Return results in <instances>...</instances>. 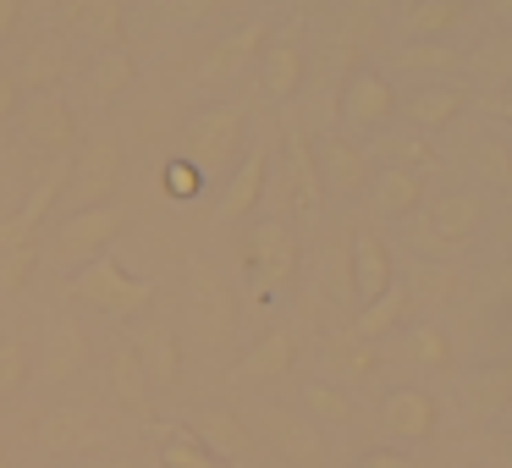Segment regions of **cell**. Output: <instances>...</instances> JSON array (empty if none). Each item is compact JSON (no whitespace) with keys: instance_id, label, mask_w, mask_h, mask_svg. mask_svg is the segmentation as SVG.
I'll return each mask as SVG.
<instances>
[{"instance_id":"ffe728a7","label":"cell","mask_w":512,"mask_h":468,"mask_svg":"<svg viewBox=\"0 0 512 468\" xmlns=\"http://www.w3.org/2000/svg\"><path fill=\"white\" fill-rule=\"evenodd\" d=\"M61 182H67V166H56L50 177H39L34 193L23 199V210H17L12 221H0V254H6V248H28V243H34V232L45 226V210L61 199Z\"/></svg>"},{"instance_id":"277c9868","label":"cell","mask_w":512,"mask_h":468,"mask_svg":"<svg viewBox=\"0 0 512 468\" xmlns=\"http://www.w3.org/2000/svg\"><path fill=\"white\" fill-rule=\"evenodd\" d=\"M243 254H248V270H254V292H259V303H265L270 292L292 287V276H298V265H303L298 232H292V226L281 221V215H265V221L248 226Z\"/></svg>"},{"instance_id":"f6af8a7d","label":"cell","mask_w":512,"mask_h":468,"mask_svg":"<svg viewBox=\"0 0 512 468\" xmlns=\"http://www.w3.org/2000/svg\"><path fill=\"white\" fill-rule=\"evenodd\" d=\"M17 111H23V83H17L12 67H0V127L17 122Z\"/></svg>"},{"instance_id":"7bdbcfd3","label":"cell","mask_w":512,"mask_h":468,"mask_svg":"<svg viewBox=\"0 0 512 468\" xmlns=\"http://www.w3.org/2000/svg\"><path fill=\"white\" fill-rule=\"evenodd\" d=\"M380 155H391V166H408V171L435 166V149L424 144V138H386V144H380Z\"/></svg>"},{"instance_id":"7c38bea8","label":"cell","mask_w":512,"mask_h":468,"mask_svg":"<svg viewBox=\"0 0 512 468\" xmlns=\"http://www.w3.org/2000/svg\"><path fill=\"white\" fill-rule=\"evenodd\" d=\"M259 430H265V441L276 446L287 463H298V468H320L325 463V430H320V424H309L303 413L259 408Z\"/></svg>"},{"instance_id":"5bb4252c","label":"cell","mask_w":512,"mask_h":468,"mask_svg":"<svg viewBox=\"0 0 512 468\" xmlns=\"http://www.w3.org/2000/svg\"><path fill=\"white\" fill-rule=\"evenodd\" d=\"M479 226H485L479 193H441L435 204H424V237L441 248H463L468 237H479Z\"/></svg>"},{"instance_id":"60d3db41","label":"cell","mask_w":512,"mask_h":468,"mask_svg":"<svg viewBox=\"0 0 512 468\" xmlns=\"http://www.w3.org/2000/svg\"><path fill=\"white\" fill-rule=\"evenodd\" d=\"M325 353H331V364L342 369L347 380H364V375H375V364H380V358H375V347H369V342H353V336H342V342H331Z\"/></svg>"},{"instance_id":"7a4b0ae2","label":"cell","mask_w":512,"mask_h":468,"mask_svg":"<svg viewBox=\"0 0 512 468\" xmlns=\"http://www.w3.org/2000/svg\"><path fill=\"white\" fill-rule=\"evenodd\" d=\"M67 298L89 303V309L111 314V320H144V314L155 309V281L127 276L122 259L105 254V259H94V265L72 270V276H67Z\"/></svg>"},{"instance_id":"681fc988","label":"cell","mask_w":512,"mask_h":468,"mask_svg":"<svg viewBox=\"0 0 512 468\" xmlns=\"http://www.w3.org/2000/svg\"><path fill=\"white\" fill-rule=\"evenodd\" d=\"M496 111H501V116H507V122H512V94H507V100H496Z\"/></svg>"},{"instance_id":"ba28073f","label":"cell","mask_w":512,"mask_h":468,"mask_svg":"<svg viewBox=\"0 0 512 468\" xmlns=\"http://www.w3.org/2000/svg\"><path fill=\"white\" fill-rule=\"evenodd\" d=\"M397 111H402L397 89H391V78H380L375 67H358L342 78V122L347 127H358V133H386Z\"/></svg>"},{"instance_id":"8992f818","label":"cell","mask_w":512,"mask_h":468,"mask_svg":"<svg viewBox=\"0 0 512 468\" xmlns=\"http://www.w3.org/2000/svg\"><path fill=\"white\" fill-rule=\"evenodd\" d=\"M116 188H122V149L111 138H89L78 149V160H72L61 193H67L72 210H94V204H111Z\"/></svg>"},{"instance_id":"f35d334b","label":"cell","mask_w":512,"mask_h":468,"mask_svg":"<svg viewBox=\"0 0 512 468\" xmlns=\"http://www.w3.org/2000/svg\"><path fill=\"white\" fill-rule=\"evenodd\" d=\"M265 39H270V28H265V23H248L237 39H226V45L215 50V56H210V67H204V72H210V78H221V72L243 67V61H254L259 50H265Z\"/></svg>"},{"instance_id":"f546056e","label":"cell","mask_w":512,"mask_h":468,"mask_svg":"<svg viewBox=\"0 0 512 468\" xmlns=\"http://www.w3.org/2000/svg\"><path fill=\"white\" fill-rule=\"evenodd\" d=\"M111 391H116V402H122V408H133V413H149V397H155V391H149V375H144V364H138V353H133V342H116L111 347Z\"/></svg>"},{"instance_id":"44dd1931","label":"cell","mask_w":512,"mask_h":468,"mask_svg":"<svg viewBox=\"0 0 512 468\" xmlns=\"http://www.w3.org/2000/svg\"><path fill=\"white\" fill-rule=\"evenodd\" d=\"M402 111H408L413 133H435V127H452L468 111V94L452 89V83H424V89H413L402 100Z\"/></svg>"},{"instance_id":"9a60e30c","label":"cell","mask_w":512,"mask_h":468,"mask_svg":"<svg viewBox=\"0 0 512 468\" xmlns=\"http://www.w3.org/2000/svg\"><path fill=\"white\" fill-rule=\"evenodd\" d=\"M314 166H320V182L325 193H336V199H353V193L369 188V149H358L353 138H325L320 149H314Z\"/></svg>"},{"instance_id":"4dcf8cb0","label":"cell","mask_w":512,"mask_h":468,"mask_svg":"<svg viewBox=\"0 0 512 468\" xmlns=\"http://www.w3.org/2000/svg\"><path fill=\"white\" fill-rule=\"evenodd\" d=\"M408 303H413V298H408V287H402V281H397L391 292H380L375 303H364V309H358V320H353V342H369V347H375L380 336H391L402 320H408Z\"/></svg>"},{"instance_id":"816d5d0a","label":"cell","mask_w":512,"mask_h":468,"mask_svg":"<svg viewBox=\"0 0 512 468\" xmlns=\"http://www.w3.org/2000/svg\"><path fill=\"white\" fill-rule=\"evenodd\" d=\"M507 342H512V325H507Z\"/></svg>"},{"instance_id":"f907efd6","label":"cell","mask_w":512,"mask_h":468,"mask_svg":"<svg viewBox=\"0 0 512 468\" xmlns=\"http://www.w3.org/2000/svg\"><path fill=\"white\" fill-rule=\"evenodd\" d=\"M0 468H12V457H6V446H0Z\"/></svg>"},{"instance_id":"4316f807","label":"cell","mask_w":512,"mask_h":468,"mask_svg":"<svg viewBox=\"0 0 512 468\" xmlns=\"http://www.w3.org/2000/svg\"><path fill=\"white\" fill-rule=\"evenodd\" d=\"M133 56H127L122 45H111V50H100V56L83 67V94H89L94 105H116L127 89H133Z\"/></svg>"},{"instance_id":"83f0119b","label":"cell","mask_w":512,"mask_h":468,"mask_svg":"<svg viewBox=\"0 0 512 468\" xmlns=\"http://www.w3.org/2000/svg\"><path fill=\"white\" fill-rule=\"evenodd\" d=\"M17 83H23V94H45L56 89L61 78H67V45H61V34H45L34 39V45L23 50V61H17Z\"/></svg>"},{"instance_id":"5b68a950","label":"cell","mask_w":512,"mask_h":468,"mask_svg":"<svg viewBox=\"0 0 512 468\" xmlns=\"http://www.w3.org/2000/svg\"><path fill=\"white\" fill-rule=\"evenodd\" d=\"M182 309H188L193 336H204L210 347H221L226 336L237 331V298H232V281H226L221 270L210 265V259H193V265H188V298H182Z\"/></svg>"},{"instance_id":"3957f363","label":"cell","mask_w":512,"mask_h":468,"mask_svg":"<svg viewBox=\"0 0 512 468\" xmlns=\"http://www.w3.org/2000/svg\"><path fill=\"white\" fill-rule=\"evenodd\" d=\"M122 232H127V210L116 199L94 204V210H72L67 221L56 226V237H50V259L72 276V270H83V265H94V259L111 254Z\"/></svg>"},{"instance_id":"d6986e66","label":"cell","mask_w":512,"mask_h":468,"mask_svg":"<svg viewBox=\"0 0 512 468\" xmlns=\"http://www.w3.org/2000/svg\"><path fill=\"white\" fill-rule=\"evenodd\" d=\"M61 23L78 39H94L100 50H111L127 28V0H61Z\"/></svg>"},{"instance_id":"4fadbf2b","label":"cell","mask_w":512,"mask_h":468,"mask_svg":"<svg viewBox=\"0 0 512 468\" xmlns=\"http://www.w3.org/2000/svg\"><path fill=\"white\" fill-rule=\"evenodd\" d=\"M380 424H386L391 441L419 446V441H430V435H435L441 408H435V397H430L424 386H397L386 402H380Z\"/></svg>"},{"instance_id":"d6a6232c","label":"cell","mask_w":512,"mask_h":468,"mask_svg":"<svg viewBox=\"0 0 512 468\" xmlns=\"http://www.w3.org/2000/svg\"><path fill=\"white\" fill-rule=\"evenodd\" d=\"M160 468H226L193 441L188 424H160Z\"/></svg>"},{"instance_id":"bcb514c9","label":"cell","mask_w":512,"mask_h":468,"mask_svg":"<svg viewBox=\"0 0 512 468\" xmlns=\"http://www.w3.org/2000/svg\"><path fill=\"white\" fill-rule=\"evenodd\" d=\"M23 28V0H0V45H12Z\"/></svg>"},{"instance_id":"e575fe53","label":"cell","mask_w":512,"mask_h":468,"mask_svg":"<svg viewBox=\"0 0 512 468\" xmlns=\"http://www.w3.org/2000/svg\"><path fill=\"white\" fill-rule=\"evenodd\" d=\"M28 380H34V347L23 336H0V402L23 397Z\"/></svg>"},{"instance_id":"d590c367","label":"cell","mask_w":512,"mask_h":468,"mask_svg":"<svg viewBox=\"0 0 512 468\" xmlns=\"http://www.w3.org/2000/svg\"><path fill=\"white\" fill-rule=\"evenodd\" d=\"M468 408H479V413H501V408H512V364H490V369H479V375L468 380Z\"/></svg>"},{"instance_id":"d4e9b609","label":"cell","mask_w":512,"mask_h":468,"mask_svg":"<svg viewBox=\"0 0 512 468\" xmlns=\"http://www.w3.org/2000/svg\"><path fill=\"white\" fill-rule=\"evenodd\" d=\"M193 430V441L204 446V452L215 457V463H226L232 468L237 457L248 452V430H243V419H237V413H226V408H204L199 419L188 424Z\"/></svg>"},{"instance_id":"52a82bcc","label":"cell","mask_w":512,"mask_h":468,"mask_svg":"<svg viewBox=\"0 0 512 468\" xmlns=\"http://www.w3.org/2000/svg\"><path fill=\"white\" fill-rule=\"evenodd\" d=\"M17 122H23V138L34 149H45V155H67V149H78V111H72V100L61 89H45V94H23V111H17Z\"/></svg>"},{"instance_id":"e0dca14e","label":"cell","mask_w":512,"mask_h":468,"mask_svg":"<svg viewBox=\"0 0 512 468\" xmlns=\"http://www.w3.org/2000/svg\"><path fill=\"white\" fill-rule=\"evenodd\" d=\"M83 364H89V336L72 320H50L45 325V353L34 358L39 380H45V386H67V380H78Z\"/></svg>"},{"instance_id":"603a6c76","label":"cell","mask_w":512,"mask_h":468,"mask_svg":"<svg viewBox=\"0 0 512 468\" xmlns=\"http://www.w3.org/2000/svg\"><path fill=\"white\" fill-rule=\"evenodd\" d=\"M287 188H292V199H298L303 215L325 210V182H320V166H314V144L298 127H287Z\"/></svg>"},{"instance_id":"30bf717a","label":"cell","mask_w":512,"mask_h":468,"mask_svg":"<svg viewBox=\"0 0 512 468\" xmlns=\"http://www.w3.org/2000/svg\"><path fill=\"white\" fill-rule=\"evenodd\" d=\"M303 83H309V56H303L298 28L265 39V50H259V89H265L276 105H287V100L303 94Z\"/></svg>"},{"instance_id":"74e56055","label":"cell","mask_w":512,"mask_h":468,"mask_svg":"<svg viewBox=\"0 0 512 468\" xmlns=\"http://www.w3.org/2000/svg\"><path fill=\"white\" fill-rule=\"evenodd\" d=\"M463 67L474 72V78L507 83V78H512V28H507V34H496V39H485L479 50H468V56H463Z\"/></svg>"},{"instance_id":"836d02e7","label":"cell","mask_w":512,"mask_h":468,"mask_svg":"<svg viewBox=\"0 0 512 468\" xmlns=\"http://www.w3.org/2000/svg\"><path fill=\"white\" fill-rule=\"evenodd\" d=\"M402 353H408L419 369H441V364H452V336H446L435 320L408 325V331H402Z\"/></svg>"},{"instance_id":"8d00e7d4","label":"cell","mask_w":512,"mask_h":468,"mask_svg":"<svg viewBox=\"0 0 512 468\" xmlns=\"http://www.w3.org/2000/svg\"><path fill=\"white\" fill-rule=\"evenodd\" d=\"M468 160H474V177L479 182H490V188H501V193H512V149L501 144V138H479L474 149H468Z\"/></svg>"},{"instance_id":"8fae6325","label":"cell","mask_w":512,"mask_h":468,"mask_svg":"<svg viewBox=\"0 0 512 468\" xmlns=\"http://www.w3.org/2000/svg\"><path fill=\"white\" fill-rule=\"evenodd\" d=\"M397 287V265H391V248L380 232H353V243H347V292L358 298V309L364 303H375L380 292Z\"/></svg>"},{"instance_id":"cb8c5ba5","label":"cell","mask_w":512,"mask_h":468,"mask_svg":"<svg viewBox=\"0 0 512 468\" xmlns=\"http://www.w3.org/2000/svg\"><path fill=\"white\" fill-rule=\"evenodd\" d=\"M468 23H474L468 0H408V12H402V28L413 39H452Z\"/></svg>"},{"instance_id":"7dc6e473","label":"cell","mask_w":512,"mask_h":468,"mask_svg":"<svg viewBox=\"0 0 512 468\" xmlns=\"http://www.w3.org/2000/svg\"><path fill=\"white\" fill-rule=\"evenodd\" d=\"M358 468H413V463H408V457H402V452H369V457H364V463H358Z\"/></svg>"},{"instance_id":"7402d4cb","label":"cell","mask_w":512,"mask_h":468,"mask_svg":"<svg viewBox=\"0 0 512 468\" xmlns=\"http://www.w3.org/2000/svg\"><path fill=\"white\" fill-rule=\"evenodd\" d=\"M292 364H298V336H292L287 325H276V331H265L243 353L237 380H281V375H292Z\"/></svg>"},{"instance_id":"ee69618b","label":"cell","mask_w":512,"mask_h":468,"mask_svg":"<svg viewBox=\"0 0 512 468\" xmlns=\"http://www.w3.org/2000/svg\"><path fill=\"white\" fill-rule=\"evenodd\" d=\"M199 182H204V177H199V171H193L182 155L166 160V193H171V199H193V193H199Z\"/></svg>"},{"instance_id":"6da1fadb","label":"cell","mask_w":512,"mask_h":468,"mask_svg":"<svg viewBox=\"0 0 512 468\" xmlns=\"http://www.w3.org/2000/svg\"><path fill=\"white\" fill-rule=\"evenodd\" d=\"M182 149H188L182 160L199 177H232L248 149V111L237 100H215L204 111H193L188 127H182Z\"/></svg>"},{"instance_id":"484cf974","label":"cell","mask_w":512,"mask_h":468,"mask_svg":"<svg viewBox=\"0 0 512 468\" xmlns=\"http://www.w3.org/2000/svg\"><path fill=\"white\" fill-rule=\"evenodd\" d=\"M369 193H375V210L391 215V221L424 210V177L408 166H380L375 177H369Z\"/></svg>"},{"instance_id":"c3c4849f","label":"cell","mask_w":512,"mask_h":468,"mask_svg":"<svg viewBox=\"0 0 512 468\" xmlns=\"http://www.w3.org/2000/svg\"><path fill=\"white\" fill-rule=\"evenodd\" d=\"M490 17H496V23H507V28H512V0H490Z\"/></svg>"},{"instance_id":"9c48e42d","label":"cell","mask_w":512,"mask_h":468,"mask_svg":"<svg viewBox=\"0 0 512 468\" xmlns=\"http://www.w3.org/2000/svg\"><path fill=\"white\" fill-rule=\"evenodd\" d=\"M127 342H133L138 364H144V375H149V391H177V380H182V342H177V331H171V320L144 314Z\"/></svg>"},{"instance_id":"ac0fdd59","label":"cell","mask_w":512,"mask_h":468,"mask_svg":"<svg viewBox=\"0 0 512 468\" xmlns=\"http://www.w3.org/2000/svg\"><path fill=\"white\" fill-rule=\"evenodd\" d=\"M265 182H270V144H248L237 171H232V182H226V193H221V221L254 215L259 199H265Z\"/></svg>"},{"instance_id":"f1b7e54d","label":"cell","mask_w":512,"mask_h":468,"mask_svg":"<svg viewBox=\"0 0 512 468\" xmlns=\"http://www.w3.org/2000/svg\"><path fill=\"white\" fill-rule=\"evenodd\" d=\"M303 419L309 424H320V430H336V424H353V413H358V402H353V391L342 386V380H303Z\"/></svg>"},{"instance_id":"ab89813d","label":"cell","mask_w":512,"mask_h":468,"mask_svg":"<svg viewBox=\"0 0 512 468\" xmlns=\"http://www.w3.org/2000/svg\"><path fill=\"white\" fill-rule=\"evenodd\" d=\"M402 287H408V298H452V287H457V270L452 265H430V259H424V265H413L408 270V281H402Z\"/></svg>"},{"instance_id":"b9f144b4","label":"cell","mask_w":512,"mask_h":468,"mask_svg":"<svg viewBox=\"0 0 512 468\" xmlns=\"http://www.w3.org/2000/svg\"><path fill=\"white\" fill-rule=\"evenodd\" d=\"M34 270H39V248L34 243L6 248V254H0V292H23L28 281H34Z\"/></svg>"},{"instance_id":"2e32d148","label":"cell","mask_w":512,"mask_h":468,"mask_svg":"<svg viewBox=\"0 0 512 468\" xmlns=\"http://www.w3.org/2000/svg\"><path fill=\"white\" fill-rule=\"evenodd\" d=\"M39 446H45L50 457H78V452L105 446V430L89 408H50L45 419H39Z\"/></svg>"},{"instance_id":"1f68e13d","label":"cell","mask_w":512,"mask_h":468,"mask_svg":"<svg viewBox=\"0 0 512 468\" xmlns=\"http://www.w3.org/2000/svg\"><path fill=\"white\" fill-rule=\"evenodd\" d=\"M397 72H457L463 67V50L452 39H408V45L391 56Z\"/></svg>"}]
</instances>
